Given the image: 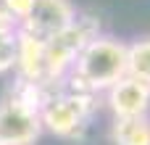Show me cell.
I'll use <instances>...</instances> for the list:
<instances>
[{
    "mask_svg": "<svg viewBox=\"0 0 150 145\" xmlns=\"http://www.w3.org/2000/svg\"><path fill=\"white\" fill-rule=\"evenodd\" d=\"M16 48H18V29L11 24H0V74L16 66Z\"/></svg>",
    "mask_w": 150,
    "mask_h": 145,
    "instance_id": "cell-9",
    "label": "cell"
},
{
    "mask_svg": "<svg viewBox=\"0 0 150 145\" xmlns=\"http://www.w3.org/2000/svg\"><path fill=\"white\" fill-rule=\"evenodd\" d=\"M45 87L16 77L11 90L0 98V145H34L42 135Z\"/></svg>",
    "mask_w": 150,
    "mask_h": 145,
    "instance_id": "cell-2",
    "label": "cell"
},
{
    "mask_svg": "<svg viewBox=\"0 0 150 145\" xmlns=\"http://www.w3.org/2000/svg\"><path fill=\"white\" fill-rule=\"evenodd\" d=\"M127 74L150 85V37H140L127 45Z\"/></svg>",
    "mask_w": 150,
    "mask_h": 145,
    "instance_id": "cell-8",
    "label": "cell"
},
{
    "mask_svg": "<svg viewBox=\"0 0 150 145\" xmlns=\"http://www.w3.org/2000/svg\"><path fill=\"white\" fill-rule=\"evenodd\" d=\"M121 77H127V42L111 34H98L74 61L66 77V87L98 98Z\"/></svg>",
    "mask_w": 150,
    "mask_h": 145,
    "instance_id": "cell-1",
    "label": "cell"
},
{
    "mask_svg": "<svg viewBox=\"0 0 150 145\" xmlns=\"http://www.w3.org/2000/svg\"><path fill=\"white\" fill-rule=\"evenodd\" d=\"M34 0H0V24H11L18 29V24L29 16Z\"/></svg>",
    "mask_w": 150,
    "mask_h": 145,
    "instance_id": "cell-10",
    "label": "cell"
},
{
    "mask_svg": "<svg viewBox=\"0 0 150 145\" xmlns=\"http://www.w3.org/2000/svg\"><path fill=\"white\" fill-rule=\"evenodd\" d=\"M105 106L111 108L113 119L129 116H148L150 108V85L134 77H121L111 90H105Z\"/></svg>",
    "mask_w": 150,
    "mask_h": 145,
    "instance_id": "cell-6",
    "label": "cell"
},
{
    "mask_svg": "<svg viewBox=\"0 0 150 145\" xmlns=\"http://www.w3.org/2000/svg\"><path fill=\"white\" fill-rule=\"evenodd\" d=\"M111 143L113 145H150V116L113 119Z\"/></svg>",
    "mask_w": 150,
    "mask_h": 145,
    "instance_id": "cell-7",
    "label": "cell"
},
{
    "mask_svg": "<svg viewBox=\"0 0 150 145\" xmlns=\"http://www.w3.org/2000/svg\"><path fill=\"white\" fill-rule=\"evenodd\" d=\"M98 111V98L71 90V87H53L45 92L40 116L42 129L61 140H82L90 129V122Z\"/></svg>",
    "mask_w": 150,
    "mask_h": 145,
    "instance_id": "cell-3",
    "label": "cell"
},
{
    "mask_svg": "<svg viewBox=\"0 0 150 145\" xmlns=\"http://www.w3.org/2000/svg\"><path fill=\"white\" fill-rule=\"evenodd\" d=\"M74 18H76V8L71 0H34L29 16L18 24V32L40 42H47L55 34H61Z\"/></svg>",
    "mask_w": 150,
    "mask_h": 145,
    "instance_id": "cell-5",
    "label": "cell"
},
{
    "mask_svg": "<svg viewBox=\"0 0 150 145\" xmlns=\"http://www.w3.org/2000/svg\"><path fill=\"white\" fill-rule=\"evenodd\" d=\"M100 34V18L92 13H76V18L53 40L45 42V87L53 90L66 82L79 53Z\"/></svg>",
    "mask_w": 150,
    "mask_h": 145,
    "instance_id": "cell-4",
    "label": "cell"
}]
</instances>
